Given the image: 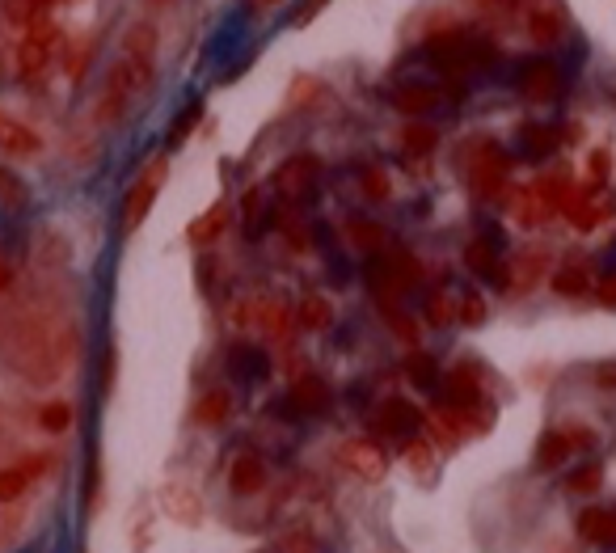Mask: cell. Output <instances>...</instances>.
Returning <instances> with one entry per match:
<instances>
[{
    "label": "cell",
    "instance_id": "32",
    "mask_svg": "<svg viewBox=\"0 0 616 553\" xmlns=\"http://www.w3.org/2000/svg\"><path fill=\"white\" fill-rule=\"evenodd\" d=\"M38 427L51 431V435H64V431L72 427V406H68V402H51V406H43V410H38Z\"/></svg>",
    "mask_w": 616,
    "mask_h": 553
},
{
    "label": "cell",
    "instance_id": "11",
    "mask_svg": "<svg viewBox=\"0 0 616 553\" xmlns=\"http://www.w3.org/2000/svg\"><path fill=\"white\" fill-rule=\"evenodd\" d=\"M131 98H136V93H131L123 76L110 68L106 85H102V93H98V102H93V123H102V127L123 123V119H127V110H131Z\"/></svg>",
    "mask_w": 616,
    "mask_h": 553
},
{
    "label": "cell",
    "instance_id": "6",
    "mask_svg": "<svg viewBox=\"0 0 616 553\" xmlns=\"http://www.w3.org/2000/svg\"><path fill=\"white\" fill-rule=\"evenodd\" d=\"M165 174H169V165L165 161H152L144 174H140V182H131L127 199H123V233H131V228L144 224V216L152 212V203H157V190H161Z\"/></svg>",
    "mask_w": 616,
    "mask_h": 553
},
{
    "label": "cell",
    "instance_id": "16",
    "mask_svg": "<svg viewBox=\"0 0 616 553\" xmlns=\"http://www.w3.org/2000/svg\"><path fill=\"white\" fill-rule=\"evenodd\" d=\"M549 250H524L515 258V271H511V292H528L536 288L541 279H549Z\"/></svg>",
    "mask_w": 616,
    "mask_h": 553
},
{
    "label": "cell",
    "instance_id": "29",
    "mask_svg": "<svg viewBox=\"0 0 616 553\" xmlns=\"http://www.w3.org/2000/svg\"><path fill=\"white\" fill-rule=\"evenodd\" d=\"M0 203L13 207V212H22V207L30 203V190H26V182L17 178L13 169H5V165H0Z\"/></svg>",
    "mask_w": 616,
    "mask_h": 553
},
{
    "label": "cell",
    "instance_id": "23",
    "mask_svg": "<svg viewBox=\"0 0 616 553\" xmlns=\"http://www.w3.org/2000/svg\"><path fill=\"white\" fill-rule=\"evenodd\" d=\"M393 106L401 114H431L439 106V89H431V85H406V89L393 93Z\"/></svg>",
    "mask_w": 616,
    "mask_h": 553
},
{
    "label": "cell",
    "instance_id": "38",
    "mask_svg": "<svg viewBox=\"0 0 616 553\" xmlns=\"http://www.w3.org/2000/svg\"><path fill=\"white\" fill-rule=\"evenodd\" d=\"M456 317L465 321V326H481V321H486V300H481L477 292H465V296H460Z\"/></svg>",
    "mask_w": 616,
    "mask_h": 553
},
{
    "label": "cell",
    "instance_id": "10",
    "mask_svg": "<svg viewBox=\"0 0 616 553\" xmlns=\"http://www.w3.org/2000/svg\"><path fill=\"white\" fill-rule=\"evenodd\" d=\"M342 465L355 473V478H368V482H380L384 473H389V452H384L376 440H346L342 444Z\"/></svg>",
    "mask_w": 616,
    "mask_h": 553
},
{
    "label": "cell",
    "instance_id": "13",
    "mask_svg": "<svg viewBox=\"0 0 616 553\" xmlns=\"http://www.w3.org/2000/svg\"><path fill=\"white\" fill-rule=\"evenodd\" d=\"M313 182H317V161H313V157H292V161H283L279 174H275L279 195L292 199V203H300V199L313 195Z\"/></svg>",
    "mask_w": 616,
    "mask_h": 553
},
{
    "label": "cell",
    "instance_id": "48",
    "mask_svg": "<svg viewBox=\"0 0 616 553\" xmlns=\"http://www.w3.org/2000/svg\"><path fill=\"white\" fill-rule=\"evenodd\" d=\"M9 283H13V271H9L5 262H0V292H9Z\"/></svg>",
    "mask_w": 616,
    "mask_h": 553
},
{
    "label": "cell",
    "instance_id": "47",
    "mask_svg": "<svg viewBox=\"0 0 616 553\" xmlns=\"http://www.w3.org/2000/svg\"><path fill=\"white\" fill-rule=\"evenodd\" d=\"M481 5H486V9H494V13H511V9L519 5V0H481Z\"/></svg>",
    "mask_w": 616,
    "mask_h": 553
},
{
    "label": "cell",
    "instance_id": "28",
    "mask_svg": "<svg viewBox=\"0 0 616 553\" xmlns=\"http://www.w3.org/2000/svg\"><path fill=\"white\" fill-rule=\"evenodd\" d=\"M228 216H233V212H228V203H216V207H211V212H207L203 220H195V228H190V237H195L199 245H211V241H216V237L224 233Z\"/></svg>",
    "mask_w": 616,
    "mask_h": 553
},
{
    "label": "cell",
    "instance_id": "7",
    "mask_svg": "<svg viewBox=\"0 0 616 553\" xmlns=\"http://www.w3.org/2000/svg\"><path fill=\"white\" fill-rule=\"evenodd\" d=\"M515 89H519V98H524V102L549 106L557 93H562V72H557V64H549V60H532V64L519 68Z\"/></svg>",
    "mask_w": 616,
    "mask_h": 553
},
{
    "label": "cell",
    "instance_id": "17",
    "mask_svg": "<svg viewBox=\"0 0 616 553\" xmlns=\"http://www.w3.org/2000/svg\"><path fill=\"white\" fill-rule=\"evenodd\" d=\"M549 288L557 292V296H587L591 292V262H583V258H574V262H566V266H557V271L549 275Z\"/></svg>",
    "mask_w": 616,
    "mask_h": 553
},
{
    "label": "cell",
    "instance_id": "18",
    "mask_svg": "<svg viewBox=\"0 0 616 553\" xmlns=\"http://www.w3.org/2000/svg\"><path fill=\"white\" fill-rule=\"evenodd\" d=\"M287 397H292V406L300 414H321L325 406H330V385L317 376H296L292 389H287Z\"/></svg>",
    "mask_w": 616,
    "mask_h": 553
},
{
    "label": "cell",
    "instance_id": "9",
    "mask_svg": "<svg viewBox=\"0 0 616 553\" xmlns=\"http://www.w3.org/2000/svg\"><path fill=\"white\" fill-rule=\"evenodd\" d=\"M418 427H422V414L414 410V402H406V397H389V402H380V410H376V431L384 435V440L410 444Z\"/></svg>",
    "mask_w": 616,
    "mask_h": 553
},
{
    "label": "cell",
    "instance_id": "37",
    "mask_svg": "<svg viewBox=\"0 0 616 553\" xmlns=\"http://www.w3.org/2000/svg\"><path fill=\"white\" fill-rule=\"evenodd\" d=\"M587 169H591V186H587V195H595V190H604V182H608V174H612V157H608V148H595L591 152V161H587Z\"/></svg>",
    "mask_w": 616,
    "mask_h": 553
},
{
    "label": "cell",
    "instance_id": "46",
    "mask_svg": "<svg viewBox=\"0 0 616 553\" xmlns=\"http://www.w3.org/2000/svg\"><path fill=\"white\" fill-rule=\"evenodd\" d=\"M595 385H600V389H616V364H600V368H595Z\"/></svg>",
    "mask_w": 616,
    "mask_h": 553
},
{
    "label": "cell",
    "instance_id": "31",
    "mask_svg": "<svg viewBox=\"0 0 616 553\" xmlns=\"http://www.w3.org/2000/svg\"><path fill=\"white\" fill-rule=\"evenodd\" d=\"M456 309H460V300H452L448 288H439L427 300V321H431V326H448V321H456Z\"/></svg>",
    "mask_w": 616,
    "mask_h": 553
},
{
    "label": "cell",
    "instance_id": "35",
    "mask_svg": "<svg viewBox=\"0 0 616 553\" xmlns=\"http://www.w3.org/2000/svg\"><path fill=\"white\" fill-rule=\"evenodd\" d=\"M600 486H604V469L595 465V461L583 465V469H574L570 478H566V490H574V494H595Z\"/></svg>",
    "mask_w": 616,
    "mask_h": 553
},
{
    "label": "cell",
    "instance_id": "14",
    "mask_svg": "<svg viewBox=\"0 0 616 553\" xmlns=\"http://www.w3.org/2000/svg\"><path fill=\"white\" fill-rule=\"evenodd\" d=\"M579 537L600 545V549H616V511L612 507H587L579 516Z\"/></svg>",
    "mask_w": 616,
    "mask_h": 553
},
{
    "label": "cell",
    "instance_id": "1",
    "mask_svg": "<svg viewBox=\"0 0 616 553\" xmlns=\"http://www.w3.org/2000/svg\"><path fill=\"white\" fill-rule=\"evenodd\" d=\"M76 355V326L55 309H22L0 334V359L30 385H55Z\"/></svg>",
    "mask_w": 616,
    "mask_h": 553
},
{
    "label": "cell",
    "instance_id": "43",
    "mask_svg": "<svg viewBox=\"0 0 616 553\" xmlns=\"http://www.w3.org/2000/svg\"><path fill=\"white\" fill-rule=\"evenodd\" d=\"M406 461H410L414 469H427V465H431V448L418 444V440H410V444H406Z\"/></svg>",
    "mask_w": 616,
    "mask_h": 553
},
{
    "label": "cell",
    "instance_id": "26",
    "mask_svg": "<svg viewBox=\"0 0 616 553\" xmlns=\"http://www.w3.org/2000/svg\"><path fill=\"white\" fill-rule=\"evenodd\" d=\"M330 321H334V304L325 300V296H304L296 304V326H304V330H325Z\"/></svg>",
    "mask_w": 616,
    "mask_h": 553
},
{
    "label": "cell",
    "instance_id": "2",
    "mask_svg": "<svg viewBox=\"0 0 616 553\" xmlns=\"http://www.w3.org/2000/svg\"><path fill=\"white\" fill-rule=\"evenodd\" d=\"M460 174H465V186L477 199H498L507 190L511 165L498 144L477 140V144H465V152H460Z\"/></svg>",
    "mask_w": 616,
    "mask_h": 553
},
{
    "label": "cell",
    "instance_id": "44",
    "mask_svg": "<svg viewBox=\"0 0 616 553\" xmlns=\"http://www.w3.org/2000/svg\"><path fill=\"white\" fill-rule=\"evenodd\" d=\"M275 553H317V545L313 541H308V537H300V532H296V537H287Z\"/></svg>",
    "mask_w": 616,
    "mask_h": 553
},
{
    "label": "cell",
    "instance_id": "45",
    "mask_svg": "<svg viewBox=\"0 0 616 553\" xmlns=\"http://www.w3.org/2000/svg\"><path fill=\"white\" fill-rule=\"evenodd\" d=\"M595 296H600V304H608V309H616V275L595 283Z\"/></svg>",
    "mask_w": 616,
    "mask_h": 553
},
{
    "label": "cell",
    "instance_id": "42",
    "mask_svg": "<svg viewBox=\"0 0 616 553\" xmlns=\"http://www.w3.org/2000/svg\"><path fill=\"white\" fill-rule=\"evenodd\" d=\"M389 326H393V334H401L406 342H418V330H414V321H406V313L389 309Z\"/></svg>",
    "mask_w": 616,
    "mask_h": 553
},
{
    "label": "cell",
    "instance_id": "51",
    "mask_svg": "<svg viewBox=\"0 0 616 553\" xmlns=\"http://www.w3.org/2000/svg\"><path fill=\"white\" fill-rule=\"evenodd\" d=\"M152 5H165V0H152Z\"/></svg>",
    "mask_w": 616,
    "mask_h": 553
},
{
    "label": "cell",
    "instance_id": "25",
    "mask_svg": "<svg viewBox=\"0 0 616 553\" xmlns=\"http://www.w3.org/2000/svg\"><path fill=\"white\" fill-rule=\"evenodd\" d=\"M549 216H553V207L541 199V190H536V186H528V190H515V220L524 224V228L541 224V220H549Z\"/></svg>",
    "mask_w": 616,
    "mask_h": 553
},
{
    "label": "cell",
    "instance_id": "24",
    "mask_svg": "<svg viewBox=\"0 0 616 553\" xmlns=\"http://www.w3.org/2000/svg\"><path fill=\"white\" fill-rule=\"evenodd\" d=\"M123 51H127V60H140V64H152V55H157V26H131L123 34Z\"/></svg>",
    "mask_w": 616,
    "mask_h": 553
},
{
    "label": "cell",
    "instance_id": "12",
    "mask_svg": "<svg viewBox=\"0 0 616 553\" xmlns=\"http://www.w3.org/2000/svg\"><path fill=\"white\" fill-rule=\"evenodd\" d=\"M228 490L241 494V499H254L266 490V461L258 452H237L228 461Z\"/></svg>",
    "mask_w": 616,
    "mask_h": 553
},
{
    "label": "cell",
    "instance_id": "34",
    "mask_svg": "<svg viewBox=\"0 0 616 553\" xmlns=\"http://www.w3.org/2000/svg\"><path fill=\"white\" fill-rule=\"evenodd\" d=\"M524 152L528 157H545V152H553L557 148V131L553 127H524Z\"/></svg>",
    "mask_w": 616,
    "mask_h": 553
},
{
    "label": "cell",
    "instance_id": "39",
    "mask_svg": "<svg viewBox=\"0 0 616 553\" xmlns=\"http://www.w3.org/2000/svg\"><path fill=\"white\" fill-rule=\"evenodd\" d=\"M351 237H355V245H359V250H380V245H384V228L355 220V224H351Z\"/></svg>",
    "mask_w": 616,
    "mask_h": 553
},
{
    "label": "cell",
    "instance_id": "19",
    "mask_svg": "<svg viewBox=\"0 0 616 553\" xmlns=\"http://www.w3.org/2000/svg\"><path fill=\"white\" fill-rule=\"evenodd\" d=\"M579 452L574 448V440H570V431H549V435H541V444H536V469H562L570 456Z\"/></svg>",
    "mask_w": 616,
    "mask_h": 553
},
{
    "label": "cell",
    "instance_id": "4",
    "mask_svg": "<svg viewBox=\"0 0 616 553\" xmlns=\"http://www.w3.org/2000/svg\"><path fill=\"white\" fill-rule=\"evenodd\" d=\"M60 43H64V34L55 30L51 22H47V13L38 17V22L26 30V38L17 43V72L26 76H38V72H47V64L55 60V51H60Z\"/></svg>",
    "mask_w": 616,
    "mask_h": 553
},
{
    "label": "cell",
    "instance_id": "41",
    "mask_svg": "<svg viewBox=\"0 0 616 553\" xmlns=\"http://www.w3.org/2000/svg\"><path fill=\"white\" fill-rule=\"evenodd\" d=\"M241 207H245V233L258 237L262 233V190H249Z\"/></svg>",
    "mask_w": 616,
    "mask_h": 553
},
{
    "label": "cell",
    "instance_id": "20",
    "mask_svg": "<svg viewBox=\"0 0 616 553\" xmlns=\"http://www.w3.org/2000/svg\"><path fill=\"white\" fill-rule=\"evenodd\" d=\"M254 313H258V326L266 338H287L296 326V309H287L283 300H262V304H254Z\"/></svg>",
    "mask_w": 616,
    "mask_h": 553
},
{
    "label": "cell",
    "instance_id": "27",
    "mask_svg": "<svg viewBox=\"0 0 616 553\" xmlns=\"http://www.w3.org/2000/svg\"><path fill=\"white\" fill-rule=\"evenodd\" d=\"M528 34L541 47H549V43H557V34H562V17H557L553 9H532L528 13Z\"/></svg>",
    "mask_w": 616,
    "mask_h": 553
},
{
    "label": "cell",
    "instance_id": "8",
    "mask_svg": "<svg viewBox=\"0 0 616 553\" xmlns=\"http://www.w3.org/2000/svg\"><path fill=\"white\" fill-rule=\"evenodd\" d=\"M157 503H161V511H165L169 520H178V524H186V528L203 524V516H207L199 490L186 486V482H165V486H157Z\"/></svg>",
    "mask_w": 616,
    "mask_h": 553
},
{
    "label": "cell",
    "instance_id": "49",
    "mask_svg": "<svg viewBox=\"0 0 616 553\" xmlns=\"http://www.w3.org/2000/svg\"><path fill=\"white\" fill-rule=\"evenodd\" d=\"M51 5H60V0H34V9H51Z\"/></svg>",
    "mask_w": 616,
    "mask_h": 553
},
{
    "label": "cell",
    "instance_id": "40",
    "mask_svg": "<svg viewBox=\"0 0 616 553\" xmlns=\"http://www.w3.org/2000/svg\"><path fill=\"white\" fill-rule=\"evenodd\" d=\"M359 186H363V195L368 199H389V178H384V169H363V178H359Z\"/></svg>",
    "mask_w": 616,
    "mask_h": 553
},
{
    "label": "cell",
    "instance_id": "30",
    "mask_svg": "<svg viewBox=\"0 0 616 553\" xmlns=\"http://www.w3.org/2000/svg\"><path fill=\"white\" fill-rule=\"evenodd\" d=\"M401 144L422 157V152H435L439 148V131L431 123H406V131H401Z\"/></svg>",
    "mask_w": 616,
    "mask_h": 553
},
{
    "label": "cell",
    "instance_id": "21",
    "mask_svg": "<svg viewBox=\"0 0 616 553\" xmlns=\"http://www.w3.org/2000/svg\"><path fill=\"white\" fill-rule=\"evenodd\" d=\"M195 418L203 427H224L228 418H233V393H224V389H211L199 397V406H195Z\"/></svg>",
    "mask_w": 616,
    "mask_h": 553
},
{
    "label": "cell",
    "instance_id": "3",
    "mask_svg": "<svg viewBox=\"0 0 616 553\" xmlns=\"http://www.w3.org/2000/svg\"><path fill=\"white\" fill-rule=\"evenodd\" d=\"M55 456L51 452H22L13 465H0V507H17L51 473Z\"/></svg>",
    "mask_w": 616,
    "mask_h": 553
},
{
    "label": "cell",
    "instance_id": "15",
    "mask_svg": "<svg viewBox=\"0 0 616 553\" xmlns=\"http://www.w3.org/2000/svg\"><path fill=\"white\" fill-rule=\"evenodd\" d=\"M38 148H43L38 131H30L26 123H17V119H9V114H0V152H9V157H34Z\"/></svg>",
    "mask_w": 616,
    "mask_h": 553
},
{
    "label": "cell",
    "instance_id": "5",
    "mask_svg": "<svg viewBox=\"0 0 616 553\" xmlns=\"http://www.w3.org/2000/svg\"><path fill=\"white\" fill-rule=\"evenodd\" d=\"M418 279H422V271L406 250H380V258L372 262V283H376V296L384 304H389L393 296H401L406 288H414Z\"/></svg>",
    "mask_w": 616,
    "mask_h": 553
},
{
    "label": "cell",
    "instance_id": "33",
    "mask_svg": "<svg viewBox=\"0 0 616 553\" xmlns=\"http://www.w3.org/2000/svg\"><path fill=\"white\" fill-rule=\"evenodd\" d=\"M566 216H570V224L579 228V233H591V228H600V220H604V212H600V207H595L587 195H583L579 203H570Z\"/></svg>",
    "mask_w": 616,
    "mask_h": 553
},
{
    "label": "cell",
    "instance_id": "50",
    "mask_svg": "<svg viewBox=\"0 0 616 553\" xmlns=\"http://www.w3.org/2000/svg\"><path fill=\"white\" fill-rule=\"evenodd\" d=\"M254 5H279V0H254Z\"/></svg>",
    "mask_w": 616,
    "mask_h": 553
},
{
    "label": "cell",
    "instance_id": "22",
    "mask_svg": "<svg viewBox=\"0 0 616 553\" xmlns=\"http://www.w3.org/2000/svg\"><path fill=\"white\" fill-rule=\"evenodd\" d=\"M444 402L448 406H465V410L481 402V385H477V376L469 368H460V372H452L444 380Z\"/></svg>",
    "mask_w": 616,
    "mask_h": 553
},
{
    "label": "cell",
    "instance_id": "36",
    "mask_svg": "<svg viewBox=\"0 0 616 553\" xmlns=\"http://www.w3.org/2000/svg\"><path fill=\"white\" fill-rule=\"evenodd\" d=\"M410 376H414V385H418V389H435V385H439V368H435V359H431V355H422V351L410 355Z\"/></svg>",
    "mask_w": 616,
    "mask_h": 553
}]
</instances>
